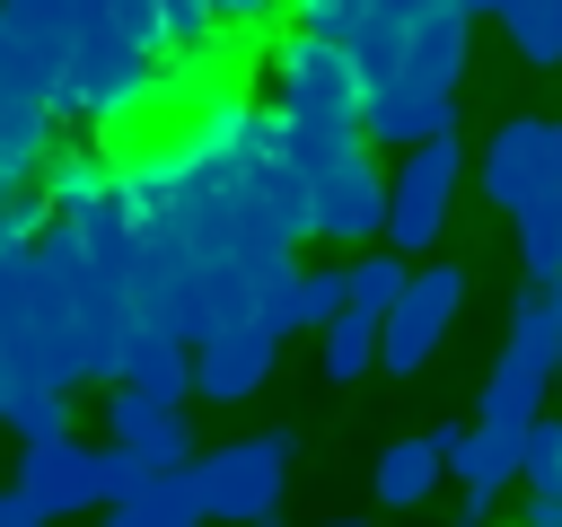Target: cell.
Segmentation results:
<instances>
[{"instance_id": "obj_5", "label": "cell", "mask_w": 562, "mask_h": 527, "mask_svg": "<svg viewBox=\"0 0 562 527\" xmlns=\"http://www.w3.org/2000/svg\"><path fill=\"white\" fill-rule=\"evenodd\" d=\"M474 184L501 220H518L527 202L562 193V114H509L483 149H474Z\"/></svg>"}, {"instance_id": "obj_13", "label": "cell", "mask_w": 562, "mask_h": 527, "mask_svg": "<svg viewBox=\"0 0 562 527\" xmlns=\"http://www.w3.org/2000/svg\"><path fill=\"white\" fill-rule=\"evenodd\" d=\"M44 211L88 228V220H114L123 211V158L105 149H53L44 158Z\"/></svg>"}, {"instance_id": "obj_14", "label": "cell", "mask_w": 562, "mask_h": 527, "mask_svg": "<svg viewBox=\"0 0 562 527\" xmlns=\"http://www.w3.org/2000/svg\"><path fill=\"white\" fill-rule=\"evenodd\" d=\"M430 439H439V457H448L457 492H474V501H492V492H501V483H518V466H527V430H492V422H439Z\"/></svg>"}, {"instance_id": "obj_25", "label": "cell", "mask_w": 562, "mask_h": 527, "mask_svg": "<svg viewBox=\"0 0 562 527\" xmlns=\"http://www.w3.org/2000/svg\"><path fill=\"white\" fill-rule=\"evenodd\" d=\"M44 193H26V184H9L0 193V264H18V255H35V237H44Z\"/></svg>"}, {"instance_id": "obj_26", "label": "cell", "mask_w": 562, "mask_h": 527, "mask_svg": "<svg viewBox=\"0 0 562 527\" xmlns=\"http://www.w3.org/2000/svg\"><path fill=\"white\" fill-rule=\"evenodd\" d=\"M369 9H378V0H290V26H307V35H325V44H351V35L369 26Z\"/></svg>"}, {"instance_id": "obj_17", "label": "cell", "mask_w": 562, "mask_h": 527, "mask_svg": "<svg viewBox=\"0 0 562 527\" xmlns=\"http://www.w3.org/2000/svg\"><path fill=\"white\" fill-rule=\"evenodd\" d=\"M439 483H448V457H439V439H430V430H413V439H386V448H378V501H386V509H422Z\"/></svg>"}, {"instance_id": "obj_4", "label": "cell", "mask_w": 562, "mask_h": 527, "mask_svg": "<svg viewBox=\"0 0 562 527\" xmlns=\"http://www.w3.org/2000/svg\"><path fill=\"white\" fill-rule=\"evenodd\" d=\"M281 483H290V430H246L193 457L202 518H228V527H255L263 509H281Z\"/></svg>"}, {"instance_id": "obj_31", "label": "cell", "mask_w": 562, "mask_h": 527, "mask_svg": "<svg viewBox=\"0 0 562 527\" xmlns=\"http://www.w3.org/2000/svg\"><path fill=\"white\" fill-rule=\"evenodd\" d=\"M255 527H281V509H263V518H255Z\"/></svg>"}, {"instance_id": "obj_19", "label": "cell", "mask_w": 562, "mask_h": 527, "mask_svg": "<svg viewBox=\"0 0 562 527\" xmlns=\"http://www.w3.org/2000/svg\"><path fill=\"white\" fill-rule=\"evenodd\" d=\"M501 35H509L518 61L553 70L562 61V0H501Z\"/></svg>"}, {"instance_id": "obj_28", "label": "cell", "mask_w": 562, "mask_h": 527, "mask_svg": "<svg viewBox=\"0 0 562 527\" xmlns=\"http://www.w3.org/2000/svg\"><path fill=\"white\" fill-rule=\"evenodd\" d=\"M202 9H211V18H228V26H263L281 0H202Z\"/></svg>"}, {"instance_id": "obj_12", "label": "cell", "mask_w": 562, "mask_h": 527, "mask_svg": "<svg viewBox=\"0 0 562 527\" xmlns=\"http://www.w3.org/2000/svg\"><path fill=\"white\" fill-rule=\"evenodd\" d=\"M105 439H114V448H132L149 474H167V466H193L184 404H158V395H140V386H114V395H105Z\"/></svg>"}, {"instance_id": "obj_20", "label": "cell", "mask_w": 562, "mask_h": 527, "mask_svg": "<svg viewBox=\"0 0 562 527\" xmlns=\"http://www.w3.org/2000/svg\"><path fill=\"white\" fill-rule=\"evenodd\" d=\"M351 307V264H316V272H290V334H325L334 316Z\"/></svg>"}, {"instance_id": "obj_7", "label": "cell", "mask_w": 562, "mask_h": 527, "mask_svg": "<svg viewBox=\"0 0 562 527\" xmlns=\"http://www.w3.org/2000/svg\"><path fill=\"white\" fill-rule=\"evenodd\" d=\"M544 395H553V334H544V299L527 290L518 316H509V343H501V360H492V378H483V395H474V422L527 430V422L544 413Z\"/></svg>"}, {"instance_id": "obj_29", "label": "cell", "mask_w": 562, "mask_h": 527, "mask_svg": "<svg viewBox=\"0 0 562 527\" xmlns=\"http://www.w3.org/2000/svg\"><path fill=\"white\" fill-rule=\"evenodd\" d=\"M0 527H44V509H35L18 483H0Z\"/></svg>"}, {"instance_id": "obj_15", "label": "cell", "mask_w": 562, "mask_h": 527, "mask_svg": "<svg viewBox=\"0 0 562 527\" xmlns=\"http://www.w3.org/2000/svg\"><path fill=\"white\" fill-rule=\"evenodd\" d=\"M114 386H140V395H158V404H184V395H193V343H176V334H158V325H132L123 351H114Z\"/></svg>"}, {"instance_id": "obj_2", "label": "cell", "mask_w": 562, "mask_h": 527, "mask_svg": "<svg viewBox=\"0 0 562 527\" xmlns=\"http://www.w3.org/2000/svg\"><path fill=\"white\" fill-rule=\"evenodd\" d=\"M263 88H272V114H290V123H360V61H351V44H325L307 26L272 35Z\"/></svg>"}, {"instance_id": "obj_32", "label": "cell", "mask_w": 562, "mask_h": 527, "mask_svg": "<svg viewBox=\"0 0 562 527\" xmlns=\"http://www.w3.org/2000/svg\"><path fill=\"white\" fill-rule=\"evenodd\" d=\"M325 527H360V518H325Z\"/></svg>"}, {"instance_id": "obj_9", "label": "cell", "mask_w": 562, "mask_h": 527, "mask_svg": "<svg viewBox=\"0 0 562 527\" xmlns=\"http://www.w3.org/2000/svg\"><path fill=\"white\" fill-rule=\"evenodd\" d=\"M439 132H457V88H430V79H413V70L360 88V141L422 149V141H439Z\"/></svg>"}, {"instance_id": "obj_16", "label": "cell", "mask_w": 562, "mask_h": 527, "mask_svg": "<svg viewBox=\"0 0 562 527\" xmlns=\"http://www.w3.org/2000/svg\"><path fill=\"white\" fill-rule=\"evenodd\" d=\"M44 158H53V105L26 88H0V193L26 184Z\"/></svg>"}, {"instance_id": "obj_22", "label": "cell", "mask_w": 562, "mask_h": 527, "mask_svg": "<svg viewBox=\"0 0 562 527\" xmlns=\"http://www.w3.org/2000/svg\"><path fill=\"white\" fill-rule=\"evenodd\" d=\"M518 264H527V281L544 290V281H562V193H544V202H527L518 211Z\"/></svg>"}, {"instance_id": "obj_8", "label": "cell", "mask_w": 562, "mask_h": 527, "mask_svg": "<svg viewBox=\"0 0 562 527\" xmlns=\"http://www.w3.org/2000/svg\"><path fill=\"white\" fill-rule=\"evenodd\" d=\"M18 492L44 509V527L53 518H79V509H105V466H97V448L88 439H26L18 448Z\"/></svg>"}, {"instance_id": "obj_3", "label": "cell", "mask_w": 562, "mask_h": 527, "mask_svg": "<svg viewBox=\"0 0 562 527\" xmlns=\"http://www.w3.org/2000/svg\"><path fill=\"white\" fill-rule=\"evenodd\" d=\"M457 184H465V149H457V132H439V141H422V149H404L395 158V176H386V246L395 255H430L439 237H448V211H457Z\"/></svg>"}, {"instance_id": "obj_23", "label": "cell", "mask_w": 562, "mask_h": 527, "mask_svg": "<svg viewBox=\"0 0 562 527\" xmlns=\"http://www.w3.org/2000/svg\"><path fill=\"white\" fill-rule=\"evenodd\" d=\"M360 369H378V316H369V307H342V316L325 325V378L351 386Z\"/></svg>"}, {"instance_id": "obj_11", "label": "cell", "mask_w": 562, "mask_h": 527, "mask_svg": "<svg viewBox=\"0 0 562 527\" xmlns=\"http://www.w3.org/2000/svg\"><path fill=\"white\" fill-rule=\"evenodd\" d=\"M272 325H255V316H228V325H211L202 343H193V395H211V404H246L263 378H272Z\"/></svg>"}, {"instance_id": "obj_30", "label": "cell", "mask_w": 562, "mask_h": 527, "mask_svg": "<svg viewBox=\"0 0 562 527\" xmlns=\"http://www.w3.org/2000/svg\"><path fill=\"white\" fill-rule=\"evenodd\" d=\"M448 9H465V18H501V0H448Z\"/></svg>"}, {"instance_id": "obj_18", "label": "cell", "mask_w": 562, "mask_h": 527, "mask_svg": "<svg viewBox=\"0 0 562 527\" xmlns=\"http://www.w3.org/2000/svg\"><path fill=\"white\" fill-rule=\"evenodd\" d=\"M105 527H202L193 466H167V474H149L132 501H114V509H105Z\"/></svg>"}, {"instance_id": "obj_10", "label": "cell", "mask_w": 562, "mask_h": 527, "mask_svg": "<svg viewBox=\"0 0 562 527\" xmlns=\"http://www.w3.org/2000/svg\"><path fill=\"white\" fill-rule=\"evenodd\" d=\"M307 220L334 246H369L386 228V176L369 167V149L342 158V167H325V176H307Z\"/></svg>"}, {"instance_id": "obj_6", "label": "cell", "mask_w": 562, "mask_h": 527, "mask_svg": "<svg viewBox=\"0 0 562 527\" xmlns=\"http://www.w3.org/2000/svg\"><path fill=\"white\" fill-rule=\"evenodd\" d=\"M457 307H465V272H457V264H413L404 290H395V307L378 316V369L422 378V360L448 343Z\"/></svg>"}, {"instance_id": "obj_21", "label": "cell", "mask_w": 562, "mask_h": 527, "mask_svg": "<svg viewBox=\"0 0 562 527\" xmlns=\"http://www.w3.org/2000/svg\"><path fill=\"white\" fill-rule=\"evenodd\" d=\"M0 430H18V439H61V430H70V395L44 386V378H18L9 404H0Z\"/></svg>"}, {"instance_id": "obj_1", "label": "cell", "mask_w": 562, "mask_h": 527, "mask_svg": "<svg viewBox=\"0 0 562 527\" xmlns=\"http://www.w3.org/2000/svg\"><path fill=\"white\" fill-rule=\"evenodd\" d=\"M158 88H167L158 44H140L132 26L105 18V26H79V35H70V53H61L44 105H53V114H79V123H97V132H114V123H132Z\"/></svg>"}, {"instance_id": "obj_24", "label": "cell", "mask_w": 562, "mask_h": 527, "mask_svg": "<svg viewBox=\"0 0 562 527\" xmlns=\"http://www.w3.org/2000/svg\"><path fill=\"white\" fill-rule=\"evenodd\" d=\"M404 272H413V255H395V246H369V255H351V307L386 316V307H395V290H404Z\"/></svg>"}, {"instance_id": "obj_27", "label": "cell", "mask_w": 562, "mask_h": 527, "mask_svg": "<svg viewBox=\"0 0 562 527\" xmlns=\"http://www.w3.org/2000/svg\"><path fill=\"white\" fill-rule=\"evenodd\" d=\"M97 466H105V509H114V501H132V492L149 483V466H140L132 448H97Z\"/></svg>"}]
</instances>
